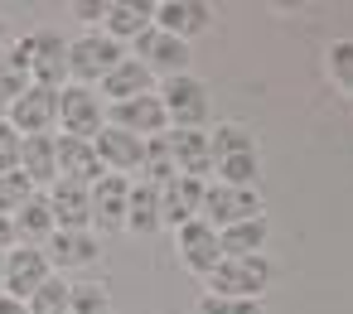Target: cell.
I'll list each match as a JSON object with an SVG mask.
<instances>
[{
	"label": "cell",
	"mask_w": 353,
	"mask_h": 314,
	"mask_svg": "<svg viewBox=\"0 0 353 314\" xmlns=\"http://www.w3.org/2000/svg\"><path fill=\"white\" fill-rule=\"evenodd\" d=\"M126 193H131V179H121V174H102V179L88 189L92 227H102V232H121V227H126Z\"/></svg>",
	"instance_id": "cell-13"
},
{
	"label": "cell",
	"mask_w": 353,
	"mask_h": 314,
	"mask_svg": "<svg viewBox=\"0 0 353 314\" xmlns=\"http://www.w3.org/2000/svg\"><path fill=\"white\" fill-rule=\"evenodd\" d=\"M10 126H15V136H49L59 126V92L30 83L25 97L10 102Z\"/></svg>",
	"instance_id": "cell-7"
},
{
	"label": "cell",
	"mask_w": 353,
	"mask_h": 314,
	"mask_svg": "<svg viewBox=\"0 0 353 314\" xmlns=\"http://www.w3.org/2000/svg\"><path fill=\"white\" fill-rule=\"evenodd\" d=\"M155 97H160V107H165L170 131H203V121H208V87H203L199 78H189V73L165 78Z\"/></svg>",
	"instance_id": "cell-1"
},
{
	"label": "cell",
	"mask_w": 353,
	"mask_h": 314,
	"mask_svg": "<svg viewBox=\"0 0 353 314\" xmlns=\"http://www.w3.org/2000/svg\"><path fill=\"white\" fill-rule=\"evenodd\" d=\"M59 126L68 140H92L107 121H102V97L92 87H59Z\"/></svg>",
	"instance_id": "cell-6"
},
{
	"label": "cell",
	"mask_w": 353,
	"mask_h": 314,
	"mask_svg": "<svg viewBox=\"0 0 353 314\" xmlns=\"http://www.w3.org/2000/svg\"><path fill=\"white\" fill-rule=\"evenodd\" d=\"M213 174L228 189H256L261 165H256V155H228V160H213Z\"/></svg>",
	"instance_id": "cell-26"
},
{
	"label": "cell",
	"mask_w": 353,
	"mask_h": 314,
	"mask_svg": "<svg viewBox=\"0 0 353 314\" xmlns=\"http://www.w3.org/2000/svg\"><path fill=\"white\" fill-rule=\"evenodd\" d=\"M97 251H102V242H97V232H54V242H49V266H59V271H73V266H92L97 261Z\"/></svg>",
	"instance_id": "cell-21"
},
{
	"label": "cell",
	"mask_w": 353,
	"mask_h": 314,
	"mask_svg": "<svg viewBox=\"0 0 353 314\" xmlns=\"http://www.w3.org/2000/svg\"><path fill=\"white\" fill-rule=\"evenodd\" d=\"M266 285H271L266 256H223L208 275V295H228V300H261Z\"/></svg>",
	"instance_id": "cell-2"
},
{
	"label": "cell",
	"mask_w": 353,
	"mask_h": 314,
	"mask_svg": "<svg viewBox=\"0 0 353 314\" xmlns=\"http://www.w3.org/2000/svg\"><path fill=\"white\" fill-rule=\"evenodd\" d=\"M324 63H329L334 87H343V92L353 97V39H334L329 54H324Z\"/></svg>",
	"instance_id": "cell-29"
},
{
	"label": "cell",
	"mask_w": 353,
	"mask_h": 314,
	"mask_svg": "<svg viewBox=\"0 0 353 314\" xmlns=\"http://www.w3.org/2000/svg\"><path fill=\"white\" fill-rule=\"evenodd\" d=\"M30 83L34 87H49V92H59L63 87V78H68V44L59 39V34H30Z\"/></svg>",
	"instance_id": "cell-12"
},
{
	"label": "cell",
	"mask_w": 353,
	"mask_h": 314,
	"mask_svg": "<svg viewBox=\"0 0 353 314\" xmlns=\"http://www.w3.org/2000/svg\"><path fill=\"white\" fill-rule=\"evenodd\" d=\"M0 314H30L25 300H10V295H0Z\"/></svg>",
	"instance_id": "cell-37"
},
{
	"label": "cell",
	"mask_w": 353,
	"mask_h": 314,
	"mask_svg": "<svg viewBox=\"0 0 353 314\" xmlns=\"http://www.w3.org/2000/svg\"><path fill=\"white\" fill-rule=\"evenodd\" d=\"M174 247H179V261H184L194 275H203V280H208L213 266L223 261V251H218V227H208L203 218L174 227Z\"/></svg>",
	"instance_id": "cell-9"
},
{
	"label": "cell",
	"mask_w": 353,
	"mask_h": 314,
	"mask_svg": "<svg viewBox=\"0 0 353 314\" xmlns=\"http://www.w3.org/2000/svg\"><path fill=\"white\" fill-rule=\"evenodd\" d=\"M49 275H54V266L39 247H10L6 251V295L10 300H30Z\"/></svg>",
	"instance_id": "cell-10"
},
{
	"label": "cell",
	"mask_w": 353,
	"mask_h": 314,
	"mask_svg": "<svg viewBox=\"0 0 353 314\" xmlns=\"http://www.w3.org/2000/svg\"><path fill=\"white\" fill-rule=\"evenodd\" d=\"M0 295H6V251H0Z\"/></svg>",
	"instance_id": "cell-39"
},
{
	"label": "cell",
	"mask_w": 353,
	"mask_h": 314,
	"mask_svg": "<svg viewBox=\"0 0 353 314\" xmlns=\"http://www.w3.org/2000/svg\"><path fill=\"white\" fill-rule=\"evenodd\" d=\"M10 247H20L15 242V227H10V218H0V251H10Z\"/></svg>",
	"instance_id": "cell-36"
},
{
	"label": "cell",
	"mask_w": 353,
	"mask_h": 314,
	"mask_svg": "<svg viewBox=\"0 0 353 314\" xmlns=\"http://www.w3.org/2000/svg\"><path fill=\"white\" fill-rule=\"evenodd\" d=\"M150 25H155V6H141V0H107V10H102V34L112 44H121V39L136 44Z\"/></svg>",
	"instance_id": "cell-18"
},
{
	"label": "cell",
	"mask_w": 353,
	"mask_h": 314,
	"mask_svg": "<svg viewBox=\"0 0 353 314\" xmlns=\"http://www.w3.org/2000/svg\"><path fill=\"white\" fill-rule=\"evenodd\" d=\"M213 25V10L203 6V0H165V6H155V30L174 34V39H194Z\"/></svg>",
	"instance_id": "cell-17"
},
{
	"label": "cell",
	"mask_w": 353,
	"mask_h": 314,
	"mask_svg": "<svg viewBox=\"0 0 353 314\" xmlns=\"http://www.w3.org/2000/svg\"><path fill=\"white\" fill-rule=\"evenodd\" d=\"M10 227H15V242H20V247H34L39 237H54V213H49V198H44V193H30V198L20 203V213L10 218Z\"/></svg>",
	"instance_id": "cell-22"
},
{
	"label": "cell",
	"mask_w": 353,
	"mask_h": 314,
	"mask_svg": "<svg viewBox=\"0 0 353 314\" xmlns=\"http://www.w3.org/2000/svg\"><path fill=\"white\" fill-rule=\"evenodd\" d=\"M20 169V136L10 121H0V174H15Z\"/></svg>",
	"instance_id": "cell-33"
},
{
	"label": "cell",
	"mask_w": 353,
	"mask_h": 314,
	"mask_svg": "<svg viewBox=\"0 0 353 314\" xmlns=\"http://www.w3.org/2000/svg\"><path fill=\"white\" fill-rule=\"evenodd\" d=\"M6 49H10V34H6V25H0V59H6Z\"/></svg>",
	"instance_id": "cell-38"
},
{
	"label": "cell",
	"mask_w": 353,
	"mask_h": 314,
	"mask_svg": "<svg viewBox=\"0 0 353 314\" xmlns=\"http://www.w3.org/2000/svg\"><path fill=\"white\" fill-rule=\"evenodd\" d=\"M83 20H102V10H107V0H78V6H73Z\"/></svg>",
	"instance_id": "cell-35"
},
{
	"label": "cell",
	"mask_w": 353,
	"mask_h": 314,
	"mask_svg": "<svg viewBox=\"0 0 353 314\" xmlns=\"http://www.w3.org/2000/svg\"><path fill=\"white\" fill-rule=\"evenodd\" d=\"M150 78L160 73V78H179V73H189V44L184 39H174V34H165V30H145L141 39H136V54H131Z\"/></svg>",
	"instance_id": "cell-5"
},
{
	"label": "cell",
	"mask_w": 353,
	"mask_h": 314,
	"mask_svg": "<svg viewBox=\"0 0 353 314\" xmlns=\"http://www.w3.org/2000/svg\"><path fill=\"white\" fill-rule=\"evenodd\" d=\"M199 218H203L208 227H218V232H223V227H232V222L261 218V198H256V189H228V184L208 179V184H203Z\"/></svg>",
	"instance_id": "cell-4"
},
{
	"label": "cell",
	"mask_w": 353,
	"mask_h": 314,
	"mask_svg": "<svg viewBox=\"0 0 353 314\" xmlns=\"http://www.w3.org/2000/svg\"><path fill=\"white\" fill-rule=\"evenodd\" d=\"M25 87H30V73H20V68H10L6 59H0V102H15V97H25Z\"/></svg>",
	"instance_id": "cell-34"
},
{
	"label": "cell",
	"mask_w": 353,
	"mask_h": 314,
	"mask_svg": "<svg viewBox=\"0 0 353 314\" xmlns=\"http://www.w3.org/2000/svg\"><path fill=\"white\" fill-rule=\"evenodd\" d=\"M170 140V155H174V174H189V179H203L213 174V145H208V131H165Z\"/></svg>",
	"instance_id": "cell-16"
},
{
	"label": "cell",
	"mask_w": 353,
	"mask_h": 314,
	"mask_svg": "<svg viewBox=\"0 0 353 314\" xmlns=\"http://www.w3.org/2000/svg\"><path fill=\"white\" fill-rule=\"evenodd\" d=\"M68 290H73V285H68L63 275H49V280L25 300V309H30V314H68Z\"/></svg>",
	"instance_id": "cell-28"
},
{
	"label": "cell",
	"mask_w": 353,
	"mask_h": 314,
	"mask_svg": "<svg viewBox=\"0 0 353 314\" xmlns=\"http://www.w3.org/2000/svg\"><path fill=\"white\" fill-rule=\"evenodd\" d=\"M44 198H49V213H54V232H92V203H88L83 184L54 179Z\"/></svg>",
	"instance_id": "cell-11"
},
{
	"label": "cell",
	"mask_w": 353,
	"mask_h": 314,
	"mask_svg": "<svg viewBox=\"0 0 353 314\" xmlns=\"http://www.w3.org/2000/svg\"><path fill=\"white\" fill-rule=\"evenodd\" d=\"M20 174H25L30 184H54V179H59L54 136H20Z\"/></svg>",
	"instance_id": "cell-20"
},
{
	"label": "cell",
	"mask_w": 353,
	"mask_h": 314,
	"mask_svg": "<svg viewBox=\"0 0 353 314\" xmlns=\"http://www.w3.org/2000/svg\"><path fill=\"white\" fill-rule=\"evenodd\" d=\"M160 227V189L155 184H131V193H126V232H141V237H150Z\"/></svg>",
	"instance_id": "cell-23"
},
{
	"label": "cell",
	"mask_w": 353,
	"mask_h": 314,
	"mask_svg": "<svg viewBox=\"0 0 353 314\" xmlns=\"http://www.w3.org/2000/svg\"><path fill=\"white\" fill-rule=\"evenodd\" d=\"M30 193H34V184H30L20 169H15V174H0V218H15Z\"/></svg>",
	"instance_id": "cell-30"
},
{
	"label": "cell",
	"mask_w": 353,
	"mask_h": 314,
	"mask_svg": "<svg viewBox=\"0 0 353 314\" xmlns=\"http://www.w3.org/2000/svg\"><path fill=\"white\" fill-rule=\"evenodd\" d=\"M266 213L261 218H247V222H232V227H223L218 232V251L223 256H261V247H266Z\"/></svg>",
	"instance_id": "cell-24"
},
{
	"label": "cell",
	"mask_w": 353,
	"mask_h": 314,
	"mask_svg": "<svg viewBox=\"0 0 353 314\" xmlns=\"http://www.w3.org/2000/svg\"><path fill=\"white\" fill-rule=\"evenodd\" d=\"M54 150H59V179H68V184H83V189H92L97 179H102V165H97V150H92V140H54Z\"/></svg>",
	"instance_id": "cell-19"
},
{
	"label": "cell",
	"mask_w": 353,
	"mask_h": 314,
	"mask_svg": "<svg viewBox=\"0 0 353 314\" xmlns=\"http://www.w3.org/2000/svg\"><path fill=\"white\" fill-rule=\"evenodd\" d=\"M107 126H117V131H126V136H136V140H150V136H165V131H170L165 107H160L155 92H141V97H131V102H112V121H107Z\"/></svg>",
	"instance_id": "cell-8"
},
{
	"label": "cell",
	"mask_w": 353,
	"mask_h": 314,
	"mask_svg": "<svg viewBox=\"0 0 353 314\" xmlns=\"http://www.w3.org/2000/svg\"><path fill=\"white\" fill-rule=\"evenodd\" d=\"M92 150H97V165L102 169H112V174H136L141 169V155H145V140H136V136H126V131H117V126H102L97 136H92Z\"/></svg>",
	"instance_id": "cell-14"
},
{
	"label": "cell",
	"mask_w": 353,
	"mask_h": 314,
	"mask_svg": "<svg viewBox=\"0 0 353 314\" xmlns=\"http://www.w3.org/2000/svg\"><path fill=\"white\" fill-rule=\"evenodd\" d=\"M199 203H203V179H189V174H174L170 184H160V227H184L199 218Z\"/></svg>",
	"instance_id": "cell-15"
},
{
	"label": "cell",
	"mask_w": 353,
	"mask_h": 314,
	"mask_svg": "<svg viewBox=\"0 0 353 314\" xmlns=\"http://www.w3.org/2000/svg\"><path fill=\"white\" fill-rule=\"evenodd\" d=\"M199 314H266L261 300H228V295H203Z\"/></svg>",
	"instance_id": "cell-32"
},
{
	"label": "cell",
	"mask_w": 353,
	"mask_h": 314,
	"mask_svg": "<svg viewBox=\"0 0 353 314\" xmlns=\"http://www.w3.org/2000/svg\"><path fill=\"white\" fill-rule=\"evenodd\" d=\"M141 92H155V87H150V73H145L136 59H121V63L102 78V97H107V102H131V97H141Z\"/></svg>",
	"instance_id": "cell-25"
},
{
	"label": "cell",
	"mask_w": 353,
	"mask_h": 314,
	"mask_svg": "<svg viewBox=\"0 0 353 314\" xmlns=\"http://www.w3.org/2000/svg\"><path fill=\"white\" fill-rule=\"evenodd\" d=\"M208 145H213V160H228V155H256L252 131H247V126H237V121H228V126L208 131Z\"/></svg>",
	"instance_id": "cell-27"
},
{
	"label": "cell",
	"mask_w": 353,
	"mask_h": 314,
	"mask_svg": "<svg viewBox=\"0 0 353 314\" xmlns=\"http://www.w3.org/2000/svg\"><path fill=\"white\" fill-rule=\"evenodd\" d=\"M68 314H112V300L102 285H73L68 290Z\"/></svg>",
	"instance_id": "cell-31"
},
{
	"label": "cell",
	"mask_w": 353,
	"mask_h": 314,
	"mask_svg": "<svg viewBox=\"0 0 353 314\" xmlns=\"http://www.w3.org/2000/svg\"><path fill=\"white\" fill-rule=\"evenodd\" d=\"M121 59H126L121 44H112L102 30H83L78 39H68V78H78V87L102 83Z\"/></svg>",
	"instance_id": "cell-3"
}]
</instances>
